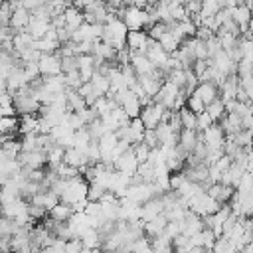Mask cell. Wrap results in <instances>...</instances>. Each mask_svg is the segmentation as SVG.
Returning a JSON list of instances; mask_svg holds the SVG:
<instances>
[{"label": "cell", "mask_w": 253, "mask_h": 253, "mask_svg": "<svg viewBox=\"0 0 253 253\" xmlns=\"http://www.w3.org/2000/svg\"><path fill=\"white\" fill-rule=\"evenodd\" d=\"M12 105L16 109V115H36L40 109V103L34 97V89L30 85H24L12 93Z\"/></svg>", "instance_id": "1"}, {"label": "cell", "mask_w": 253, "mask_h": 253, "mask_svg": "<svg viewBox=\"0 0 253 253\" xmlns=\"http://www.w3.org/2000/svg\"><path fill=\"white\" fill-rule=\"evenodd\" d=\"M87 186H89V182L83 176H75V178L65 180V188L59 196V202H65V204L73 206L81 200H87Z\"/></svg>", "instance_id": "2"}, {"label": "cell", "mask_w": 253, "mask_h": 253, "mask_svg": "<svg viewBox=\"0 0 253 253\" xmlns=\"http://www.w3.org/2000/svg\"><path fill=\"white\" fill-rule=\"evenodd\" d=\"M123 20V24L126 26V30H144L148 26V16L142 8H136V6H125L119 16Z\"/></svg>", "instance_id": "3"}, {"label": "cell", "mask_w": 253, "mask_h": 253, "mask_svg": "<svg viewBox=\"0 0 253 253\" xmlns=\"http://www.w3.org/2000/svg\"><path fill=\"white\" fill-rule=\"evenodd\" d=\"M200 134V140L204 142L206 150H223V142H225V134L221 130L219 125H211L208 126L204 132H198Z\"/></svg>", "instance_id": "4"}, {"label": "cell", "mask_w": 253, "mask_h": 253, "mask_svg": "<svg viewBox=\"0 0 253 253\" xmlns=\"http://www.w3.org/2000/svg\"><path fill=\"white\" fill-rule=\"evenodd\" d=\"M180 89H182V87H178V85H174L172 81L164 79L162 85L158 87L156 95L152 97V101H154V103H160L164 109H172V107H174V101H176V95H178Z\"/></svg>", "instance_id": "5"}, {"label": "cell", "mask_w": 253, "mask_h": 253, "mask_svg": "<svg viewBox=\"0 0 253 253\" xmlns=\"http://www.w3.org/2000/svg\"><path fill=\"white\" fill-rule=\"evenodd\" d=\"M36 63H38V69H40L42 77H51V75L61 73V61H59L57 53H42Z\"/></svg>", "instance_id": "6"}, {"label": "cell", "mask_w": 253, "mask_h": 253, "mask_svg": "<svg viewBox=\"0 0 253 253\" xmlns=\"http://www.w3.org/2000/svg\"><path fill=\"white\" fill-rule=\"evenodd\" d=\"M162 113H164V107L160 105V103H148V105H144L142 109H140V115H138V119L142 121V125H144V128H154L160 121H162Z\"/></svg>", "instance_id": "7"}, {"label": "cell", "mask_w": 253, "mask_h": 253, "mask_svg": "<svg viewBox=\"0 0 253 253\" xmlns=\"http://www.w3.org/2000/svg\"><path fill=\"white\" fill-rule=\"evenodd\" d=\"M109 18V12L105 8V0H97L83 8V20L87 24H105Z\"/></svg>", "instance_id": "8"}, {"label": "cell", "mask_w": 253, "mask_h": 253, "mask_svg": "<svg viewBox=\"0 0 253 253\" xmlns=\"http://www.w3.org/2000/svg\"><path fill=\"white\" fill-rule=\"evenodd\" d=\"M148 34L146 30H128L126 32V40H125V45L130 49V51H138V53H144V49L148 47Z\"/></svg>", "instance_id": "9"}, {"label": "cell", "mask_w": 253, "mask_h": 253, "mask_svg": "<svg viewBox=\"0 0 253 253\" xmlns=\"http://www.w3.org/2000/svg\"><path fill=\"white\" fill-rule=\"evenodd\" d=\"M49 136L53 138L55 144H59L63 148H69L71 146V140H73V128L67 125V121H61V123H57V125L51 126Z\"/></svg>", "instance_id": "10"}, {"label": "cell", "mask_w": 253, "mask_h": 253, "mask_svg": "<svg viewBox=\"0 0 253 253\" xmlns=\"http://www.w3.org/2000/svg\"><path fill=\"white\" fill-rule=\"evenodd\" d=\"M144 55L148 57V61L152 63L154 69H162L164 63H166L168 57H170V53H166V51L160 47V43H158L156 40H152V38H150V42H148V47L144 49Z\"/></svg>", "instance_id": "11"}, {"label": "cell", "mask_w": 253, "mask_h": 253, "mask_svg": "<svg viewBox=\"0 0 253 253\" xmlns=\"http://www.w3.org/2000/svg\"><path fill=\"white\" fill-rule=\"evenodd\" d=\"M113 166H115L117 172L126 174V176H132L136 172V166H138V162H136V158L132 154V148H126L121 156H117L115 162H113Z\"/></svg>", "instance_id": "12"}, {"label": "cell", "mask_w": 253, "mask_h": 253, "mask_svg": "<svg viewBox=\"0 0 253 253\" xmlns=\"http://www.w3.org/2000/svg\"><path fill=\"white\" fill-rule=\"evenodd\" d=\"M202 103H204V107L206 105H210L211 101H215L217 97H219V91H217V85L215 83H211V81H198V85H196V89L192 91Z\"/></svg>", "instance_id": "13"}, {"label": "cell", "mask_w": 253, "mask_h": 253, "mask_svg": "<svg viewBox=\"0 0 253 253\" xmlns=\"http://www.w3.org/2000/svg\"><path fill=\"white\" fill-rule=\"evenodd\" d=\"M97 69V61L91 53H79L77 55V73L81 77V81H89L93 77Z\"/></svg>", "instance_id": "14"}, {"label": "cell", "mask_w": 253, "mask_h": 253, "mask_svg": "<svg viewBox=\"0 0 253 253\" xmlns=\"http://www.w3.org/2000/svg\"><path fill=\"white\" fill-rule=\"evenodd\" d=\"M67 223V229H69V237L73 239H79L81 237V233L85 231V229H89V221H87V215L83 213V211H73V215L65 221Z\"/></svg>", "instance_id": "15"}, {"label": "cell", "mask_w": 253, "mask_h": 253, "mask_svg": "<svg viewBox=\"0 0 253 253\" xmlns=\"http://www.w3.org/2000/svg\"><path fill=\"white\" fill-rule=\"evenodd\" d=\"M233 186H227V184H221V182H215V184H210L206 188V194L211 196L217 204H227L233 196Z\"/></svg>", "instance_id": "16"}, {"label": "cell", "mask_w": 253, "mask_h": 253, "mask_svg": "<svg viewBox=\"0 0 253 253\" xmlns=\"http://www.w3.org/2000/svg\"><path fill=\"white\" fill-rule=\"evenodd\" d=\"M198 138H200V134L194 130V128H182L180 132H178V150H182L186 156L194 150V146H196V142H198Z\"/></svg>", "instance_id": "17"}, {"label": "cell", "mask_w": 253, "mask_h": 253, "mask_svg": "<svg viewBox=\"0 0 253 253\" xmlns=\"http://www.w3.org/2000/svg\"><path fill=\"white\" fill-rule=\"evenodd\" d=\"M249 14H251V12H249V8H247L245 4H235L233 8H229V16H231V20L237 24L239 34L249 28V20H251Z\"/></svg>", "instance_id": "18"}, {"label": "cell", "mask_w": 253, "mask_h": 253, "mask_svg": "<svg viewBox=\"0 0 253 253\" xmlns=\"http://www.w3.org/2000/svg\"><path fill=\"white\" fill-rule=\"evenodd\" d=\"M63 162L69 164V166H73V168H77L79 172H83V168L89 164L85 152H83V150H77V148H73V146H69V148L63 150Z\"/></svg>", "instance_id": "19"}, {"label": "cell", "mask_w": 253, "mask_h": 253, "mask_svg": "<svg viewBox=\"0 0 253 253\" xmlns=\"http://www.w3.org/2000/svg\"><path fill=\"white\" fill-rule=\"evenodd\" d=\"M63 20H65V28L69 30V32H73V30H77L85 20H83V12L81 10H77L75 6H67L65 10H63Z\"/></svg>", "instance_id": "20"}, {"label": "cell", "mask_w": 253, "mask_h": 253, "mask_svg": "<svg viewBox=\"0 0 253 253\" xmlns=\"http://www.w3.org/2000/svg\"><path fill=\"white\" fill-rule=\"evenodd\" d=\"M128 63L132 65V69L136 71V75H146V73H150L154 69L152 63L148 61V57L144 53H138V51H130V61Z\"/></svg>", "instance_id": "21"}, {"label": "cell", "mask_w": 253, "mask_h": 253, "mask_svg": "<svg viewBox=\"0 0 253 253\" xmlns=\"http://www.w3.org/2000/svg\"><path fill=\"white\" fill-rule=\"evenodd\" d=\"M28 20H30V12L22 6H18L16 10H12V16H10V22L8 26L14 30V32H22L26 26H28Z\"/></svg>", "instance_id": "22"}, {"label": "cell", "mask_w": 253, "mask_h": 253, "mask_svg": "<svg viewBox=\"0 0 253 253\" xmlns=\"http://www.w3.org/2000/svg\"><path fill=\"white\" fill-rule=\"evenodd\" d=\"M47 215L53 221H67L73 215V208L69 204H65V202H57L51 210H47Z\"/></svg>", "instance_id": "23"}, {"label": "cell", "mask_w": 253, "mask_h": 253, "mask_svg": "<svg viewBox=\"0 0 253 253\" xmlns=\"http://www.w3.org/2000/svg\"><path fill=\"white\" fill-rule=\"evenodd\" d=\"M18 132L20 134H38V117L36 115H20Z\"/></svg>", "instance_id": "24"}, {"label": "cell", "mask_w": 253, "mask_h": 253, "mask_svg": "<svg viewBox=\"0 0 253 253\" xmlns=\"http://www.w3.org/2000/svg\"><path fill=\"white\" fill-rule=\"evenodd\" d=\"M164 225H166V217H164V213H158V215L152 217L150 221H144V223H142V229H144V235L154 237V235H160V233H162Z\"/></svg>", "instance_id": "25"}, {"label": "cell", "mask_w": 253, "mask_h": 253, "mask_svg": "<svg viewBox=\"0 0 253 253\" xmlns=\"http://www.w3.org/2000/svg\"><path fill=\"white\" fill-rule=\"evenodd\" d=\"M148 243H150V249H152V253H174V247H172V239L164 237L162 233H160V235H154V237H150V239H148Z\"/></svg>", "instance_id": "26"}, {"label": "cell", "mask_w": 253, "mask_h": 253, "mask_svg": "<svg viewBox=\"0 0 253 253\" xmlns=\"http://www.w3.org/2000/svg\"><path fill=\"white\" fill-rule=\"evenodd\" d=\"M65 99H67V111L77 113L81 109H85V99L75 91V89H65Z\"/></svg>", "instance_id": "27"}, {"label": "cell", "mask_w": 253, "mask_h": 253, "mask_svg": "<svg viewBox=\"0 0 253 253\" xmlns=\"http://www.w3.org/2000/svg\"><path fill=\"white\" fill-rule=\"evenodd\" d=\"M91 140H93V138H91V134L87 132V128H85V126H81V128L73 130L71 146H73V148H77V150H83V152H85V148L89 146V142H91Z\"/></svg>", "instance_id": "28"}, {"label": "cell", "mask_w": 253, "mask_h": 253, "mask_svg": "<svg viewBox=\"0 0 253 253\" xmlns=\"http://www.w3.org/2000/svg\"><path fill=\"white\" fill-rule=\"evenodd\" d=\"M219 8H223L221 6V0H200V22L204 20V18H210V16H213Z\"/></svg>", "instance_id": "29"}, {"label": "cell", "mask_w": 253, "mask_h": 253, "mask_svg": "<svg viewBox=\"0 0 253 253\" xmlns=\"http://www.w3.org/2000/svg\"><path fill=\"white\" fill-rule=\"evenodd\" d=\"M34 47L40 51V53H55L57 47H59V42L57 40H49V38H38L34 40Z\"/></svg>", "instance_id": "30"}, {"label": "cell", "mask_w": 253, "mask_h": 253, "mask_svg": "<svg viewBox=\"0 0 253 253\" xmlns=\"http://www.w3.org/2000/svg\"><path fill=\"white\" fill-rule=\"evenodd\" d=\"M0 150H2V154L6 158H18V154H20V140H16L14 136H8L0 144Z\"/></svg>", "instance_id": "31"}, {"label": "cell", "mask_w": 253, "mask_h": 253, "mask_svg": "<svg viewBox=\"0 0 253 253\" xmlns=\"http://www.w3.org/2000/svg\"><path fill=\"white\" fill-rule=\"evenodd\" d=\"M18 132V117H0V134H4L6 138L8 136H14Z\"/></svg>", "instance_id": "32"}, {"label": "cell", "mask_w": 253, "mask_h": 253, "mask_svg": "<svg viewBox=\"0 0 253 253\" xmlns=\"http://www.w3.org/2000/svg\"><path fill=\"white\" fill-rule=\"evenodd\" d=\"M204 111L210 115V119L213 121V123H219V119L225 115V107H223V103H221V99L217 97L215 101H211L210 105H206L204 107Z\"/></svg>", "instance_id": "33"}, {"label": "cell", "mask_w": 253, "mask_h": 253, "mask_svg": "<svg viewBox=\"0 0 253 253\" xmlns=\"http://www.w3.org/2000/svg\"><path fill=\"white\" fill-rule=\"evenodd\" d=\"M89 83H91V87H93L99 95H107V93H109V79H107V75L95 71L93 77L89 79Z\"/></svg>", "instance_id": "34"}, {"label": "cell", "mask_w": 253, "mask_h": 253, "mask_svg": "<svg viewBox=\"0 0 253 253\" xmlns=\"http://www.w3.org/2000/svg\"><path fill=\"white\" fill-rule=\"evenodd\" d=\"M79 241H81L83 247H101V235H99L97 229H93V227L85 229V231L81 233Z\"/></svg>", "instance_id": "35"}, {"label": "cell", "mask_w": 253, "mask_h": 253, "mask_svg": "<svg viewBox=\"0 0 253 253\" xmlns=\"http://www.w3.org/2000/svg\"><path fill=\"white\" fill-rule=\"evenodd\" d=\"M158 43H160V47H162L166 53H174V51L178 49V45H180V42H178L170 32H164V34L158 38Z\"/></svg>", "instance_id": "36"}, {"label": "cell", "mask_w": 253, "mask_h": 253, "mask_svg": "<svg viewBox=\"0 0 253 253\" xmlns=\"http://www.w3.org/2000/svg\"><path fill=\"white\" fill-rule=\"evenodd\" d=\"M211 253H235V247L225 235H219L211 245Z\"/></svg>", "instance_id": "37"}, {"label": "cell", "mask_w": 253, "mask_h": 253, "mask_svg": "<svg viewBox=\"0 0 253 253\" xmlns=\"http://www.w3.org/2000/svg\"><path fill=\"white\" fill-rule=\"evenodd\" d=\"M178 115H180V123H182V128H194L196 130V113H192L186 105L178 109Z\"/></svg>", "instance_id": "38"}, {"label": "cell", "mask_w": 253, "mask_h": 253, "mask_svg": "<svg viewBox=\"0 0 253 253\" xmlns=\"http://www.w3.org/2000/svg\"><path fill=\"white\" fill-rule=\"evenodd\" d=\"M63 81H65V87L67 89H79L81 87V77H79V73H77V69H71V71H67V73H63Z\"/></svg>", "instance_id": "39"}, {"label": "cell", "mask_w": 253, "mask_h": 253, "mask_svg": "<svg viewBox=\"0 0 253 253\" xmlns=\"http://www.w3.org/2000/svg\"><path fill=\"white\" fill-rule=\"evenodd\" d=\"M85 128H87V132L91 134V138H93V140H97V138H99L103 132H107L99 117H97V119H93L91 123H87V125H85Z\"/></svg>", "instance_id": "40"}, {"label": "cell", "mask_w": 253, "mask_h": 253, "mask_svg": "<svg viewBox=\"0 0 253 253\" xmlns=\"http://www.w3.org/2000/svg\"><path fill=\"white\" fill-rule=\"evenodd\" d=\"M85 156H87V162H89V164L101 162V150H99L97 140H91V142H89V146L85 148Z\"/></svg>", "instance_id": "41"}, {"label": "cell", "mask_w": 253, "mask_h": 253, "mask_svg": "<svg viewBox=\"0 0 253 253\" xmlns=\"http://www.w3.org/2000/svg\"><path fill=\"white\" fill-rule=\"evenodd\" d=\"M16 229H18V225L14 223V219L0 215V237H12Z\"/></svg>", "instance_id": "42"}, {"label": "cell", "mask_w": 253, "mask_h": 253, "mask_svg": "<svg viewBox=\"0 0 253 253\" xmlns=\"http://www.w3.org/2000/svg\"><path fill=\"white\" fill-rule=\"evenodd\" d=\"M130 148H132V154H134V158H136L138 164H142V162L148 160V152H150V148H148L144 142H136V144H132Z\"/></svg>", "instance_id": "43"}, {"label": "cell", "mask_w": 253, "mask_h": 253, "mask_svg": "<svg viewBox=\"0 0 253 253\" xmlns=\"http://www.w3.org/2000/svg\"><path fill=\"white\" fill-rule=\"evenodd\" d=\"M213 125V121L210 119V115L206 113V111H202V113H198L196 115V132H204L208 126H211Z\"/></svg>", "instance_id": "44"}, {"label": "cell", "mask_w": 253, "mask_h": 253, "mask_svg": "<svg viewBox=\"0 0 253 253\" xmlns=\"http://www.w3.org/2000/svg\"><path fill=\"white\" fill-rule=\"evenodd\" d=\"M103 194H105V188L103 186H99L95 182H89V186H87V200L89 202H99Z\"/></svg>", "instance_id": "45"}, {"label": "cell", "mask_w": 253, "mask_h": 253, "mask_svg": "<svg viewBox=\"0 0 253 253\" xmlns=\"http://www.w3.org/2000/svg\"><path fill=\"white\" fill-rule=\"evenodd\" d=\"M28 215H30L32 221H38V219H43L47 215V210L43 206H36V204L28 202Z\"/></svg>", "instance_id": "46"}, {"label": "cell", "mask_w": 253, "mask_h": 253, "mask_svg": "<svg viewBox=\"0 0 253 253\" xmlns=\"http://www.w3.org/2000/svg\"><path fill=\"white\" fill-rule=\"evenodd\" d=\"M36 134H22L20 136V152H30L36 150Z\"/></svg>", "instance_id": "47"}, {"label": "cell", "mask_w": 253, "mask_h": 253, "mask_svg": "<svg viewBox=\"0 0 253 253\" xmlns=\"http://www.w3.org/2000/svg\"><path fill=\"white\" fill-rule=\"evenodd\" d=\"M59 61H61V73L77 69V55H59Z\"/></svg>", "instance_id": "48"}, {"label": "cell", "mask_w": 253, "mask_h": 253, "mask_svg": "<svg viewBox=\"0 0 253 253\" xmlns=\"http://www.w3.org/2000/svg\"><path fill=\"white\" fill-rule=\"evenodd\" d=\"M204 43H206V53H208V57H213L221 47H219V42H217V38H215V34L213 36H210L208 40H204Z\"/></svg>", "instance_id": "49"}, {"label": "cell", "mask_w": 253, "mask_h": 253, "mask_svg": "<svg viewBox=\"0 0 253 253\" xmlns=\"http://www.w3.org/2000/svg\"><path fill=\"white\" fill-rule=\"evenodd\" d=\"M186 107H188L192 113H196V115L204 111V103H202L194 93H190V95H188V99H186Z\"/></svg>", "instance_id": "50"}, {"label": "cell", "mask_w": 253, "mask_h": 253, "mask_svg": "<svg viewBox=\"0 0 253 253\" xmlns=\"http://www.w3.org/2000/svg\"><path fill=\"white\" fill-rule=\"evenodd\" d=\"M142 142H144L148 148H156V146H158V138H156V132H154V128H144V134H142Z\"/></svg>", "instance_id": "51"}, {"label": "cell", "mask_w": 253, "mask_h": 253, "mask_svg": "<svg viewBox=\"0 0 253 253\" xmlns=\"http://www.w3.org/2000/svg\"><path fill=\"white\" fill-rule=\"evenodd\" d=\"M81 247H83V245H81V241L73 237V239H67V241H65L63 253H79V251H81Z\"/></svg>", "instance_id": "52"}, {"label": "cell", "mask_w": 253, "mask_h": 253, "mask_svg": "<svg viewBox=\"0 0 253 253\" xmlns=\"http://www.w3.org/2000/svg\"><path fill=\"white\" fill-rule=\"evenodd\" d=\"M42 4H43V0H22V8H26L28 12H34Z\"/></svg>", "instance_id": "53"}, {"label": "cell", "mask_w": 253, "mask_h": 253, "mask_svg": "<svg viewBox=\"0 0 253 253\" xmlns=\"http://www.w3.org/2000/svg\"><path fill=\"white\" fill-rule=\"evenodd\" d=\"M93 2H97V0H71V6H75L77 10H83L85 6L93 4Z\"/></svg>", "instance_id": "54"}, {"label": "cell", "mask_w": 253, "mask_h": 253, "mask_svg": "<svg viewBox=\"0 0 253 253\" xmlns=\"http://www.w3.org/2000/svg\"><path fill=\"white\" fill-rule=\"evenodd\" d=\"M79 253H103L101 247H81Z\"/></svg>", "instance_id": "55"}, {"label": "cell", "mask_w": 253, "mask_h": 253, "mask_svg": "<svg viewBox=\"0 0 253 253\" xmlns=\"http://www.w3.org/2000/svg\"><path fill=\"white\" fill-rule=\"evenodd\" d=\"M237 253H253V245H251V243H245Z\"/></svg>", "instance_id": "56"}, {"label": "cell", "mask_w": 253, "mask_h": 253, "mask_svg": "<svg viewBox=\"0 0 253 253\" xmlns=\"http://www.w3.org/2000/svg\"><path fill=\"white\" fill-rule=\"evenodd\" d=\"M8 2V6L12 8V10H16L18 6H22V0H6Z\"/></svg>", "instance_id": "57"}, {"label": "cell", "mask_w": 253, "mask_h": 253, "mask_svg": "<svg viewBox=\"0 0 253 253\" xmlns=\"http://www.w3.org/2000/svg\"><path fill=\"white\" fill-rule=\"evenodd\" d=\"M6 89V75H4V71L0 69V91H4Z\"/></svg>", "instance_id": "58"}, {"label": "cell", "mask_w": 253, "mask_h": 253, "mask_svg": "<svg viewBox=\"0 0 253 253\" xmlns=\"http://www.w3.org/2000/svg\"><path fill=\"white\" fill-rule=\"evenodd\" d=\"M4 138H6V136H4V134H0V144L4 142Z\"/></svg>", "instance_id": "59"}, {"label": "cell", "mask_w": 253, "mask_h": 253, "mask_svg": "<svg viewBox=\"0 0 253 253\" xmlns=\"http://www.w3.org/2000/svg\"><path fill=\"white\" fill-rule=\"evenodd\" d=\"M186 2H188V0H184V4H186Z\"/></svg>", "instance_id": "60"}, {"label": "cell", "mask_w": 253, "mask_h": 253, "mask_svg": "<svg viewBox=\"0 0 253 253\" xmlns=\"http://www.w3.org/2000/svg\"><path fill=\"white\" fill-rule=\"evenodd\" d=\"M0 53H2V47H0Z\"/></svg>", "instance_id": "61"}, {"label": "cell", "mask_w": 253, "mask_h": 253, "mask_svg": "<svg viewBox=\"0 0 253 253\" xmlns=\"http://www.w3.org/2000/svg\"><path fill=\"white\" fill-rule=\"evenodd\" d=\"M0 2H2V0H0Z\"/></svg>", "instance_id": "62"}]
</instances>
